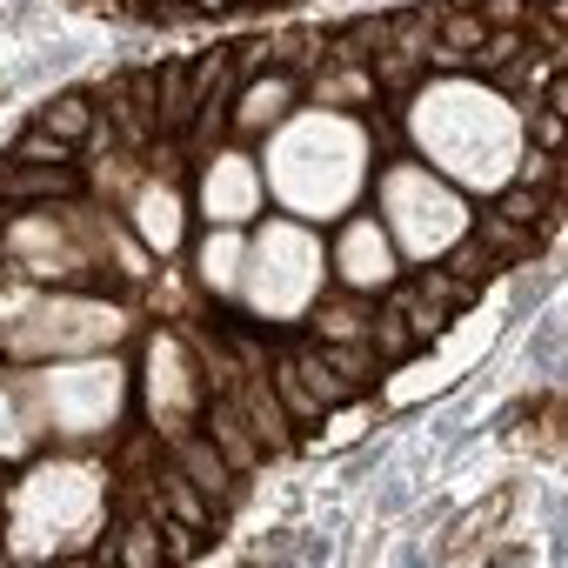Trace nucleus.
<instances>
[{
	"instance_id": "obj_1",
	"label": "nucleus",
	"mask_w": 568,
	"mask_h": 568,
	"mask_svg": "<svg viewBox=\"0 0 568 568\" xmlns=\"http://www.w3.org/2000/svg\"><path fill=\"white\" fill-rule=\"evenodd\" d=\"M68 194H81V168H28L14 154H0V201H8V207L68 201Z\"/></svg>"
},
{
	"instance_id": "obj_2",
	"label": "nucleus",
	"mask_w": 568,
	"mask_h": 568,
	"mask_svg": "<svg viewBox=\"0 0 568 568\" xmlns=\"http://www.w3.org/2000/svg\"><path fill=\"white\" fill-rule=\"evenodd\" d=\"M194 114H201V88H194L187 61H168V68H161V88H154V134L187 141Z\"/></svg>"
},
{
	"instance_id": "obj_3",
	"label": "nucleus",
	"mask_w": 568,
	"mask_h": 568,
	"mask_svg": "<svg viewBox=\"0 0 568 568\" xmlns=\"http://www.w3.org/2000/svg\"><path fill=\"white\" fill-rule=\"evenodd\" d=\"M201 435H207V442H214V448L227 455V468H234V475H247V468L261 462V435L247 428V415L234 408V395H221V402L207 408V422H201Z\"/></svg>"
},
{
	"instance_id": "obj_4",
	"label": "nucleus",
	"mask_w": 568,
	"mask_h": 568,
	"mask_svg": "<svg viewBox=\"0 0 568 568\" xmlns=\"http://www.w3.org/2000/svg\"><path fill=\"white\" fill-rule=\"evenodd\" d=\"M174 468H181L194 488H207L221 508H227V501H241V488H234V468H227V455H221L207 435H187V442L174 448Z\"/></svg>"
},
{
	"instance_id": "obj_5",
	"label": "nucleus",
	"mask_w": 568,
	"mask_h": 568,
	"mask_svg": "<svg viewBox=\"0 0 568 568\" xmlns=\"http://www.w3.org/2000/svg\"><path fill=\"white\" fill-rule=\"evenodd\" d=\"M154 515H174V521H187V528H214L221 521V508H214V495L207 488H194L181 468H168V475H154Z\"/></svg>"
},
{
	"instance_id": "obj_6",
	"label": "nucleus",
	"mask_w": 568,
	"mask_h": 568,
	"mask_svg": "<svg viewBox=\"0 0 568 568\" xmlns=\"http://www.w3.org/2000/svg\"><path fill=\"white\" fill-rule=\"evenodd\" d=\"M382 48H388V14H362V21H348L342 34H328L322 68H368Z\"/></svg>"
},
{
	"instance_id": "obj_7",
	"label": "nucleus",
	"mask_w": 568,
	"mask_h": 568,
	"mask_svg": "<svg viewBox=\"0 0 568 568\" xmlns=\"http://www.w3.org/2000/svg\"><path fill=\"white\" fill-rule=\"evenodd\" d=\"M241 402H247V428L261 435V448H281L288 442V408H281V395H274V382L267 375H241Z\"/></svg>"
},
{
	"instance_id": "obj_8",
	"label": "nucleus",
	"mask_w": 568,
	"mask_h": 568,
	"mask_svg": "<svg viewBox=\"0 0 568 568\" xmlns=\"http://www.w3.org/2000/svg\"><path fill=\"white\" fill-rule=\"evenodd\" d=\"M475 241L495 254V267H521L528 254H541V234H535V227H521V221H501V214L475 221Z\"/></svg>"
},
{
	"instance_id": "obj_9",
	"label": "nucleus",
	"mask_w": 568,
	"mask_h": 568,
	"mask_svg": "<svg viewBox=\"0 0 568 568\" xmlns=\"http://www.w3.org/2000/svg\"><path fill=\"white\" fill-rule=\"evenodd\" d=\"M267 382H274L281 408H288V422H302V428H308V422H322V415H328V402L308 388V375L295 368V355H288V362H274V368H267Z\"/></svg>"
},
{
	"instance_id": "obj_10",
	"label": "nucleus",
	"mask_w": 568,
	"mask_h": 568,
	"mask_svg": "<svg viewBox=\"0 0 568 568\" xmlns=\"http://www.w3.org/2000/svg\"><path fill=\"white\" fill-rule=\"evenodd\" d=\"M328 54V34L322 28H288V34H267V61L288 68V74H315Z\"/></svg>"
},
{
	"instance_id": "obj_11",
	"label": "nucleus",
	"mask_w": 568,
	"mask_h": 568,
	"mask_svg": "<svg viewBox=\"0 0 568 568\" xmlns=\"http://www.w3.org/2000/svg\"><path fill=\"white\" fill-rule=\"evenodd\" d=\"M34 128H48V134H61V141H88L94 134V94H54L41 114H34Z\"/></svg>"
},
{
	"instance_id": "obj_12",
	"label": "nucleus",
	"mask_w": 568,
	"mask_h": 568,
	"mask_svg": "<svg viewBox=\"0 0 568 568\" xmlns=\"http://www.w3.org/2000/svg\"><path fill=\"white\" fill-rule=\"evenodd\" d=\"M388 302L402 308V322H408V335H415L422 348H435V342H442V328H448V308H442V302H428V295L415 288V281H408V288H395Z\"/></svg>"
},
{
	"instance_id": "obj_13",
	"label": "nucleus",
	"mask_w": 568,
	"mask_h": 568,
	"mask_svg": "<svg viewBox=\"0 0 568 568\" xmlns=\"http://www.w3.org/2000/svg\"><path fill=\"white\" fill-rule=\"evenodd\" d=\"M368 322H375V308H362V302H322L315 308L322 342H368Z\"/></svg>"
},
{
	"instance_id": "obj_14",
	"label": "nucleus",
	"mask_w": 568,
	"mask_h": 568,
	"mask_svg": "<svg viewBox=\"0 0 568 568\" xmlns=\"http://www.w3.org/2000/svg\"><path fill=\"white\" fill-rule=\"evenodd\" d=\"M435 28H442V48H448V54H462V61L488 41V21H481L475 8H442V14H435Z\"/></svg>"
},
{
	"instance_id": "obj_15",
	"label": "nucleus",
	"mask_w": 568,
	"mask_h": 568,
	"mask_svg": "<svg viewBox=\"0 0 568 568\" xmlns=\"http://www.w3.org/2000/svg\"><path fill=\"white\" fill-rule=\"evenodd\" d=\"M368 74L388 88V101H408V88L422 81V54H402V48H382L375 61H368Z\"/></svg>"
},
{
	"instance_id": "obj_16",
	"label": "nucleus",
	"mask_w": 568,
	"mask_h": 568,
	"mask_svg": "<svg viewBox=\"0 0 568 568\" xmlns=\"http://www.w3.org/2000/svg\"><path fill=\"white\" fill-rule=\"evenodd\" d=\"M415 288H422V295H428V302H442V308H448V315H468V308H475V302H481V288H475V281H455V274H448V267H428V274H422V281H415Z\"/></svg>"
},
{
	"instance_id": "obj_17",
	"label": "nucleus",
	"mask_w": 568,
	"mask_h": 568,
	"mask_svg": "<svg viewBox=\"0 0 568 568\" xmlns=\"http://www.w3.org/2000/svg\"><path fill=\"white\" fill-rule=\"evenodd\" d=\"M14 161H28V168H74V141H61L48 128H28L14 141Z\"/></svg>"
},
{
	"instance_id": "obj_18",
	"label": "nucleus",
	"mask_w": 568,
	"mask_h": 568,
	"mask_svg": "<svg viewBox=\"0 0 568 568\" xmlns=\"http://www.w3.org/2000/svg\"><path fill=\"white\" fill-rule=\"evenodd\" d=\"M121 561H128V568H154V561H168L161 528H154V521H128V528H121Z\"/></svg>"
},
{
	"instance_id": "obj_19",
	"label": "nucleus",
	"mask_w": 568,
	"mask_h": 568,
	"mask_svg": "<svg viewBox=\"0 0 568 568\" xmlns=\"http://www.w3.org/2000/svg\"><path fill=\"white\" fill-rule=\"evenodd\" d=\"M375 94V74L368 68H342L335 81H315V101H342V108H362Z\"/></svg>"
},
{
	"instance_id": "obj_20",
	"label": "nucleus",
	"mask_w": 568,
	"mask_h": 568,
	"mask_svg": "<svg viewBox=\"0 0 568 568\" xmlns=\"http://www.w3.org/2000/svg\"><path fill=\"white\" fill-rule=\"evenodd\" d=\"M528 368H535L541 382H561V322H541V328H535V342H528Z\"/></svg>"
},
{
	"instance_id": "obj_21",
	"label": "nucleus",
	"mask_w": 568,
	"mask_h": 568,
	"mask_svg": "<svg viewBox=\"0 0 568 568\" xmlns=\"http://www.w3.org/2000/svg\"><path fill=\"white\" fill-rule=\"evenodd\" d=\"M442 267H448V274H455V281H475V288H481V281H488V274H495V254H488V247H481V241H475V234H468V241H462V247H455V254H448V261H442Z\"/></svg>"
},
{
	"instance_id": "obj_22",
	"label": "nucleus",
	"mask_w": 568,
	"mask_h": 568,
	"mask_svg": "<svg viewBox=\"0 0 568 568\" xmlns=\"http://www.w3.org/2000/svg\"><path fill=\"white\" fill-rule=\"evenodd\" d=\"M495 214H501V221H521V227H535V221H541V187H521V181H515V187L495 201Z\"/></svg>"
},
{
	"instance_id": "obj_23",
	"label": "nucleus",
	"mask_w": 568,
	"mask_h": 568,
	"mask_svg": "<svg viewBox=\"0 0 568 568\" xmlns=\"http://www.w3.org/2000/svg\"><path fill=\"white\" fill-rule=\"evenodd\" d=\"M521 187H548V194H561V161H555V148H535V154L521 161Z\"/></svg>"
},
{
	"instance_id": "obj_24",
	"label": "nucleus",
	"mask_w": 568,
	"mask_h": 568,
	"mask_svg": "<svg viewBox=\"0 0 568 568\" xmlns=\"http://www.w3.org/2000/svg\"><path fill=\"white\" fill-rule=\"evenodd\" d=\"M548 288H555V274H521V288H515V322H521V315H535Z\"/></svg>"
},
{
	"instance_id": "obj_25",
	"label": "nucleus",
	"mask_w": 568,
	"mask_h": 568,
	"mask_svg": "<svg viewBox=\"0 0 568 568\" xmlns=\"http://www.w3.org/2000/svg\"><path fill=\"white\" fill-rule=\"evenodd\" d=\"M148 161H154V174H161V181L187 187V161H181V148H148Z\"/></svg>"
},
{
	"instance_id": "obj_26",
	"label": "nucleus",
	"mask_w": 568,
	"mask_h": 568,
	"mask_svg": "<svg viewBox=\"0 0 568 568\" xmlns=\"http://www.w3.org/2000/svg\"><path fill=\"white\" fill-rule=\"evenodd\" d=\"M375 148H382L388 161H402V154H408V141H402V121H395V114H382V121H375Z\"/></svg>"
},
{
	"instance_id": "obj_27",
	"label": "nucleus",
	"mask_w": 568,
	"mask_h": 568,
	"mask_svg": "<svg viewBox=\"0 0 568 568\" xmlns=\"http://www.w3.org/2000/svg\"><path fill=\"white\" fill-rule=\"evenodd\" d=\"M528 134H535V148H561V114H528Z\"/></svg>"
},
{
	"instance_id": "obj_28",
	"label": "nucleus",
	"mask_w": 568,
	"mask_h": 568,
	"mask_svg": "<svg viewBox=\"0 0 568 568\" xmlns=\"http://www.w3.org/2000/svg\"><path fill=\"white\" fill-rule=\"evenodd\" d=\"M335 555V541L322 535V528H308V535H295V561H328Z\"/></svg>"
},
{
	"instance_id": "obj_29",
	"label": "nucleus",
	"mask_w": 568,
	"mask_h": 568,
	"mask_svg": "<svg viewBox=\"0 0 568 568\" xmlns=\"http://www.w3.org/2000/svg\"><path fill=\"white\" fill-rule=\"evenodd\" d=\"M521 14H528V0H488V28H521Z\"/></svg>"
},
{
	"instance_id": "obj_30",
	"label": "nucleus",
	"mask_w": 568,
	"mask_h": 568,
	"mask_svg": "<svg viewBox=\"0 0 568 568\" xmlns=\"http://www.w3.org/2000/svg\"><path fill=\"white\" fill-rule=\"evenodd\" d=\"M408 501H415V481H408V475H395V481L382 488V515H402Z\"/></svg>"
},
{
	"instance_id": "obj_31",
	"label": "nucleus",
	"mask_w": 568,
	"mask_h": 568,
	"mask_svg": "<svg viewBox=\"0 0 568 568\" xmlns=\"http://www.w3.org/2000/svg\"><path fill=\"white\" fill-rule=\"evenodd\" d=\"M68 288H81V295H121V274H81V281H68Z\"/></svg>"
},
{
	"instance_id": "obj_32",
	"label": "nucleus",
	"mask_w": 568,
	"mask_h": 568,
	"mask_svg": "<svg viewBox=\"0 0 568 568\" xmlns=\"http://www.w3.org/2000/svg\"><path fill=\"white\" fill-rule=\"evenodd\" d=\"M261 561H295V535H281V528H274L267 548H261Z\"/></svg>"
},
{
	"instance_id": "obj_33",
	"label": "nucleus",
	"mask_w": 568,
	"mask_h": 568,
	"mask_svg": "<svg viewBox=\"0 0 568 568\" xmlns=\"http://www.w3.org/2000/svg\"><path fill=\"white\" fill-rule=\"evenodd\" d=\"M382 455H388V448H368V455H355V468H348V488H355V481H368V475L382 468Z\"/></svg>"
},
{
	"instance_id": "obj_34",
	"label": "nucleus",
	"mask_w": 568,
	"mask_h": 568,
	"mask_svg": "<svg viewBox=\"0 0 568 568\" xmlns=\"http://www.w3.org/2000/svg\"><path fill=\"white\" fill-rule=\"evenodd\" d=\"M561 108H568V81L555 74V81H548V114H561Z\"/></svg>"
},
{
	"instance_id": "obj_35",
	"label": "nucleus",
	"mask_w": 568,
	"mask_h": 568,
	"mask_svg": "<svg viewBox=\"0 0 568 568\" xmlns=\"http://www.w3.org/2000/svg\"><path fill=\"white\" fill-rule=\"evenodd\" d=\"M234 0H194V14H227Z\"/></svg>"
},
{
	"instance_id": "obj_36",
	"label": "nucleus",
	"mask_w": 568,
	"mask_h": 568,
	"mask_svg": "<svg viewBox=\"0 0 568 568\" xmlns=\"http://www.w3.org/2000/svg\"><path fill=\"white\" fill-rule=\"evenodd\" d=\"M34 14V0H14V21H28Z\"/></svg>"
},
{
	"instance_id": "obj_37",
	"label": "nucleus",
	"mask_w": 568,
	"mask_h": 568,
	"mask_svg": "<svg viewBox=\"0 0 568 568\" xmlns=\"http://www.w3.org/2000/svg\"><path fill=\"white\" fill-rule=\"evenodd\" d=\"M267 8H295V0H267Z\"/></svg>"
},
{
	"instance_id": "obj_38",
	"label": "nucleus",
	"mask_w": 568,
	"mask_h": 568,
	"mask_svg": "<svg viewBox=\"0 0 568 568\" xmlns=\"http://www.w3.org/2000/svg\"><path fill=\"white\" fill-rule=\"evenodd\" d=\"M0 541H8V521H0Z\"/></svg>"
}]
</instances>
